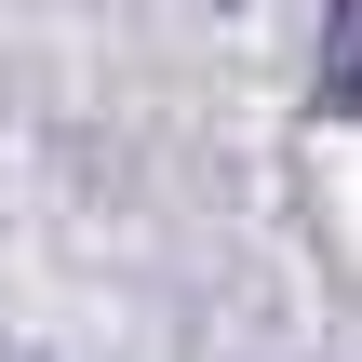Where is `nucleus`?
Masks as SVG:
<instances>
[{"instance_id":"obj_1","label":"nucleus","mask_w":362,"mask_h":362,"mask_svg":"<svg viewBox=\"0 0 362 362\" xmlns=\"http://www.w3.org/2000/svg\"><path fill=\"white\" fill-rule=\"evenodd\" d=\"M322 121H362V0H322Z\"/></svg>"}]
</instances>
